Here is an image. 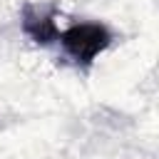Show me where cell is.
Returning a JSON list of instances; mask_svg holds the SVG:
<instances>
[{"label":"cell","instance_id":"6da1fadb","mask_svg":"<svg viewBox=\"0 0 159 159\" xmlns=\"http://www.w3.org/2000/svg\"><path fill=\"white\" fill-rule=\"evenodd\" d=\"M62 52L80 70H89L94 60L112 45V32L102 22H77L67 30H60L57 37Z\"/></svg>","mask_w":159,"mask_h":159},{"label":"cell","instance_id":"7a4b0ae2","mask_svg":"<svg viewBox=\"0 0 159 159\" xmlns=\"http://www.w3.org/2000/svg\"><path fill=\"white\" fill-rule=\"evenodd\" d=\"M57 10L50 2H25L20 10V27L35 45H52L60 37Z\"/></svg>","mask_w":159,"mask_h":159}]
</instances>
